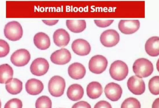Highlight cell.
Returning <instances> with one entry per match:
<instances>
[{
    "mask_svg": "<svg viewBox=\"0 0 159 108\" xmlns=\"http://www.w3.org/2000/svg\"><path fill=\"white\" fill-rule=\"evenodd\" d=\"M1 101L0 100V108L1 107Z\"/></svg>",
    "mask_w": 159,
    "mask_h": 108,
    "instance_id": "obj_33",
    "label": "cell"
},
{
    "mask_svg": "<svg viewBox=\"0 0 159 108\" xmlns=\"http://www.w3.org/2000/svg\"><path fill=\"white\" fill-rule=\"evenodd\" d=\"M127 85L129 90L135 95H141L145 91L144 81L142 79L136 76L130 77L128 80Z\"/></svg>",
    "mask_w": 159,
    "mask_h": 108,
    "instance_id": "obj_9",
    "label": "cell"
},
{
    "mask_svg": "<svg viewBox=\"0 0 159 108\" xmlns=\"http://www.w3.org/2000/svg\"><path fill=\"white\" fill-rule=\"evenodd\" d=\"M111 104L108 102L104 101H101L97 103L94 108H111Z\"/></svg>",
    "mask_w": 159,
    "mask_h": 108,
    "instance_id": "obj_30",
    "label": "cell"
},
{
    "mask_svg": "<svg viewBox=\"0 0 159 108\" xmlns=\"http://www.w3.org/2000/svg\"><path fill=\"white\" fill-rule=\"evenodd\" d=\"M121 108L141 107V104L139 101L134 97H129L124 100L121 105Z\"/></svg>",
    "mask_w": 159,
    "mask_h": 108,
    "instance_id": "obj_26",
    "label": "cell"
},
{
    "mask_svg": "<svg viewBox=\"0 0 159 108\" xmlns=\"http://www.w3.org/2000/svg\"><path fill=\"white\" fill-rule=\"evenodd\" d=\"M13 71L8 64L0 65V83H5L11 79L13 77Z\"/></svg>",
    "mask_w": 159,
    "mask_h": 108,
    "instance_id": "obj_23",
    "label": "cell"
},
{
    "mask_svg": "<svg viewBox=\"0 0 159 108\" xmlns=\"http://www.w3.org/2000/svg\"><path fill=\"white\" fill-rule=\"evenodd\" d=\"M84 94V90L80 85L74 84L70 86L68 88L67 95L68 98L73 101L80 99Z\"/></svg>",
    "mask_w": 159,
    "mask_h": 108,
    "instance_id": "obj_19",
    "label": "cell"
},
{
    "mask_svg": "<svg viewBox=\"0 0 159 108\" xmlns=\"http://www.w3.org/2000/svg\"><path fill=\"white\" fill-rule=\"evenodd\" d=\"M52 103L50 98L45 96H43L39 97L36 101L35 107L38 108L52 107Z\"/></svg>",
    "mask_w": 159,
    "mask_h": 108,
    "instance_id": "obj_24",
    "label": "cell"
},
{
    "mask_svg": "<svg viewBox=\"0 0 159 108\" xmlns=\"http://www.w3.org/2000/svg\"><path fill=\"white\" fill-rule=\"evenodd\" d=\"M119 30L122 33L130 34L137 31L140 27V22L138 20H122L118 24Z\"/></svg>",
    "mask_w": 159,
    "mask_h": 108,
    "instance_id": "obj_10",
    "label": "cell"
},
{
    "mask_svg": "<svg viewBox=\"0 0 159 108\" xmlns=\"http://www.w3.org/2000/svg\"><path fill=\"white\" fill-rule=\"evenodd\" d=\"M91 106L88 102L83 101H80L75 104L72 108H90Z\"/></svg>",
    "mask_w": 159,
    "mask_h": 108,
    "instance_id": "obj_31",
    "label": "cell"
},
{
    "mask_svg": "<svg viewBox=\"0 0 159 108\" xmlns=\"http://www.w3.org/2000/svg\"><path fill=\"white\" fill-rule=\"evenodd\" d=\"M71 59L70 52L66 48H62L54 52L50 56L51 61L57 65H65Z\"/></svg>",
    "mask_w": 159,
    "mask_h": 108,
    "instance_id": "obj_11",
    "label": "cell"
},
{
    "mask_svg": "<svg viewBox=\"0 0 159 108\" xmlns=\"http://www.w3.org/2000/svg\"><path fill=\"white\" fill-rule=\"evenodd\" d=\"M5 87L10 94L16 95L20 93L22 89V83L16 78H12L6 83Z\"/></svg>",
    "mask_w": 159,
    "mask_h": 108,
    "instance_id": "obj_22",
    "label": "cell"
},
{
    "mask_svg": "<svg viewBox=\"0 0 159 108\" xmlns=\"http://www.w3.org/2000/svg\"><path fill=\"white\" fill-rule=\"evenodd\" d=\"M49 68L48 61L43 58H38L34 60L30 66L31 73L34 75L40 76L46 74Z\"/></svg>",
    "mask_w": 159,
    "mask_h": 108,
    "instance_id": "obj_8",
    "label": "cell"
},
{
    "mask_svg": "<svg viewBox=\"0 0 159 108\" xmlns=\"http://www.w3.org/2000/svg\"><path fill=\"white\" fill-rule=\"evenodd\" d=\"M106 97L112 101H117L121 96L122 90L120 86L117 83L111 82L107 84L104 89Z\"/></svg>",
    "mask_w": 159,
    "mask_h": 108,
    "instance_id": "obj_12",
    "label": "cell"
},
{
    "mask_svg": "<svg viewBox=\"0 0 159 108\" xmlns=\"http://www.w3.org/2000/svg\"><path fill=\"white\" fill-rule=\"evenodd\" d=\"M30 59L29 52L25 49L17 50L11 55V61L15 66H23L27 65Z\"/></svg>",
    "mask_w": 159,
    "mask_h": 108,
    "instance_id": "obj_7",
    "label": "cell"
},
{
    "mask_svg": "<svg viewBox=\"0 0 159 108\" xmlns=\"http://www.w3.org/2000/svg\"><path fill=\"white\" fill-rule=\"evenodd\" d=\"M34 42L35 45L39 49L44 50L50 46V40L48 36L43 32H39L34 35Z\"/></svg>",
    "mask_w": 159,
    "mask_h": 108,
    "instance_id": "obj_18",
    "label": "cell"
},
{
    "mask_svg": "<svg viewBox=\"0 0 159 108\" xmlns=\"http://www.w3.org/2000/svg\"><path fill=\"white\" fill-rule=\"evenodd\" d=\"M107 64V60L105 57L102 55H95L89 61V69L93 73L100 74L106 70Z\"/></svg>",
    "mask_w": 159,
    "mask_h": 108,
    "instance_id": "obj_5",
    "label": "cell"
},
{
    "mask_svg": "<svg viewBox=\"0 0 159 108\" xmlns=\"http://www.w3.org/2000/svg\"><path fill=\"white\" fill-rule=\"evenodd\" d=\"M159 38L153 36L149 38L146 41L145 49L147 53L152 56H157L159 54Z\"/></svg>",
    "mask_w": 159,
    "mask_h": 108,
    "instance_id": "obj_17",
    "label": "cell"
},
{
    "mask_svg": "<svg viewBox=\"0 0 159 108\" xmlns=\"http://www.w3.org/2000/svg\"><path fill=\"white\" fill-rule=\"evenodd\" d=\"M27 92L31 95H36L40 94L44 88L43 83L40 80L35 79L28 80L25 85Z\"/></svg>",
    "mask_w": 159,
    "mask_h": 108,
    "instance_id": "obj_16",
    "label": "cell"
},
{
    "mask_svg": "<svg viewBox=\"0 0 159 108\" xmlns=\"http://www.w3.org/2000/svg\"><path fill=\"white\" fill-rule=\"evenodd\" d=\"M71 48L75 53L80 56L88 55L91 51L89 43L86 40L82 39L75 40L72 43Z\"/></svg>",
    "mask_w": 159,
    "mask_h": 108,
    "instance_id": "obj_13",
    "label": "cell"
},
{
    "mask_svg": "<svg viewBox=\"0 0 159 108\" xmlns=\"http://www.w3.org/2000/svg\"><path fill=\"white\" fill-rule=\"evenodd\" d=\"M53 38L54 43L59 47L67 45L70 40L69 33L63 29L56 30L53 34Z\"/></svg>",
    "mask_w": 159,
    "mask_h": 108,
    "instance_id": "obj_14",
    "label": "cell"
},
{
    "mask_svg": "<svg viewBox=\"0 0 159 108\" xmlns=\"http://www.w3.org/2000/svg\"><path fill=\"white\" fill-rule=\"evenodd\" d=\"M22 106V103L20 100L17 98H13L8 101L5 104L4 107L21 108Z\"/></svg>",
    "mask_w": 159,
    "mask_h": 108,
    "instance_id": "obj_28",
    "label": "cell"
},
{
    "mask_svg": "<svg viewBox=\"0 0 159 108\" xmlns=\"http://www.w3.org/2000/svg\"><path fill=\"white\" fill-rule=\"evenodd\" d=\"M66 24L67 28L74 33H80L86 28V21L83 20H67Z\"/></svg>",
    "mask_w": 159,
    "mask_h": 108,
    "instance_id": "obj_21",
    "label": "cell"
},
{
    "mask_svg": "<svg viewBox=\"0 0 159 108\" xmlns=\"http://www.w3.org/2000/svg\"><path fill=\"white\" fill-rule=\"evenodd\" d=\"M66 87L64 79L59 76L52 77L48 84V91L51 95L54 97H59L64 93Z\"/></svg>",
    "mask_w": 159,
    "mask_h": 108,
    "instance_id": "obj_4",
    "label": "cell"
},
{
    "mask_svg": "<svg viewBox=\"0 0 159 108\" xmlns=\"http://www.w3.org/2000/svg\"><path fill=\"white\" fill-rule=\"evenodd\" d=\"M86 69L81 64L75 62L70 65L68 68V73L72 79L78 80L82 79L86 74Z\"/></svg>",
    "mask_w": 159,
    "mask_h": 108,
    "instance_id": "obj_15",
    "label": "cell"
},
{
    "mask_svg": "<svg viewBox=\"0 0 159 108\" xmlns=\"http://www.w3.org/2000/svg\"><path fill=\"white\" fill-rule=\"evenodd\" d=\"M133 70L135 75L140 78H146L151 75L153 71L152 64L149 60L142 58L134 62Z\"/></svg>",
    "mask_w": 159,
    "mask_h": 108,
    "instance_id": "obj_1",
    "label": "cell"
},
{
    "mask_svg": "<svg viewBox=\"0 0 159 108\" xmlns=\"http://www.w3.org/2000/svg\"><path fill=\"white\" fill-rule=\"evenodd\" d=\"M101 85L98 82L93 81L89 83L86 88L88 96L92 99H96L99 97L102 93Z\"/></svg>",
    "mask_w": 159,
    "mask_h": 108,
    "instance_id": "obj_20",
    "label": "cell"
},
{
    "mask_svg": "<svg viewBox=\"0 0 159 108\" xmlns=\"http://www.w3.org/2000/svg\"><path fill=\"white\" fill-rule=\"evenodd\" d=\"M45 24L49 26H52L56 24L58 21V20H42Z\"/></svg>",
    "mask_w": 159,
    "mask_h": 108,
    "instance_id": "obj_32",
    "label": "cell"
},
{
    "mask_svg": "<svg viewBox=\"0 0 159 108\" xmlns=\"http://www.w3.org/2000/svg\"><path fill=\"white\" fill-rule=\"evenodd\" d=\"M100 40L101 43L105 47H111L115 46L118 43L120 36L116 30L108 29L102 33Z\"/></svg>",
    "mask_w": 159,
    "mask_h": 108,
    "instance_id": "obj_6",
    "label": "cell"
},
{
    "mask_svg": "<svg viewBox=\"0 0 159 108\" xmlns=\"http://www.w3.org/2000/svg\"><path fill=\"white\" fill-rule=\"evenodd\" d=\"M159 76H155L149 81L148 88L149 91L152 94L157 95L159 94Z\"/></svg>",
    "mask_w": 159,
    "mask_h": 108,
    "instance_id": "obj_25",
    "label": "cell"
},
{
    "mask_svg": "<svg viewBox=\"0 0 159 108\" xmlns=\"http://www.w3.org/2000/svg\"><path fill=\"white\" fill-rule=\"evenodd\" d=\"M4 33L7 39L15 41L21 38L23 35V29L18 22L13 21L9 22L6 25Z\"/></svg>",
    "mask_w": 159,
    "mask_h": 108,
    "instance_id": "obj_3",
    "label": "cell"
},
{
    "mask_svg": "<svg viewBox=\"0 0 159 108\" xmlns=\"http://www.w3.org/2000/svg\"><path fill=\"white\" fill-rule=\"evenodd\" d=\"M114 20H94L96 25L101 28H105L110 25L113 22Z\"/></svg>",
    "mask_w": 159,
    "mask_h": 108,
    "instance_id": "obj_29",
    "label": "cell"
},
{
    "mask_svg": "<svg viewBox=\"0 0 159 108\" xmlns=\"http://www.w3.org/2000/svg\"><path fill=\"white\" fill-rule=\"evenodd\" d=\"M110 76L113 79L120 81L125 79L128 73V68L124 62L118 60L113 62L109 69Z\"/></svg>",
    "mask_w": 159,
    "mask_h": 108,
    "instance_id": "obj_2",
    "label": "cell"
},
{
    "mask_svg": "<svg viewBox=\"0 0 159 108\" xmlns=\"http://www.w3.org/2000/svg\"><path fill=\"white\" fill-rule=\"evenodd\" d=\"M10 47L7 43L0 39V57L6 56L9 53Z\"/></svg>",
    "mask_w": 159,
    "mask_h": 108,
    "instance_id": "obj_27",
    "label": "cell"
}]
</instances>
